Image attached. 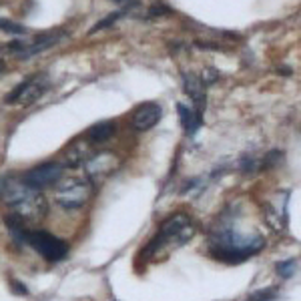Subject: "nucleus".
Segmentation results:
<instances>
[{"instance_id":"1","label":"nucleus","mask_w":301,"mask_h":301,"mask_svg":"<svg viewBox=\"0 0 301 301\" xmlns=\"http://www.w3.org/2000/svg\"><path fill=\"white\" fill-rule=\"evenodd\" d=\"M0 203L6 209V217L22 223L24 227L38 225L48 211L44 195L18 177H6L0 181Z\"/></svg>"},{"instance_id":"2","label":"nucleus","mask_w":301,"mask_h":301,"mask_svg":"<svg viewBox=\"0 0 301 301\" xmlns=\"http://www.w3.org/2000/svg\"><path fill=\"white\" fill-rule=\"evenodd\" d=\"M195 233L193 223L189 221V217L185 215H171L163 225L159 233L155 235V239L150 241L149 245H145V249L139 253V259L147 261L153 259L157 255V251L167 249V247H175V245H183L187 243Z\"/></svg>"},{"instance_id":"3","label":"nucleus","mask_w":301,"mask_h":301,"mask_svg":"<svg viewBox=\"0 0 301 301\" xmlns=\"http://www.w3.org/2000/svg\"><path fill=\"white\" fill-rule=\"evenodd\" d=\"M93 197V183L87 177H66L60 179L54 191V201L66 211L83 209Z\"/></svg>"},{"instance_id":"4","label":"nucleus","mask_w":301,"mask_h":301,"mask_svg":"<svg viewBox=\"0 0 301 301\" xmlns=\"http://www.w3.org/2000/svg\"><path fill=\"white\" fill-rule=\"evenodd\" d=\"M24 243H28L48 263H58L68 255V243L44 229H34V231L28 229Z\"/></svg>"},{"instance_id":"5","label":"nucleus","mask_w":301,"mask_h":301,"mask_svg":"<svg viewBox=\"0 0 301 301\" xmlns=\"http://www.w3.org/2000/svg\"><path fill=\"white\" fill-rule=\"evenodd\" d=\"M119 167H121V159L115 153H111V150H101V153H95L85 163V173L93 185H101L111 175H115L119 171Z\"/></svg>"},{"instance_id":"6","label":"nucleus","mask_w":301,"mask_h":301,"mask_svg":"<svg viewBox=\"0 0 301 301\" xmlns=\"http://www.w3.org/2000/svg\"><path fill=\"white\" fill-rule=\"evenodd\" d=\"M46 89H48V81L44 74H34V77L22 81L12 93H8L4 103L6 105H32L34 101L40 99V95Z\"/></svg>"},{"instance_id":"7","label":"nucleus","mask_w":301,"mask_h":301,"mask_svg":"<svg viewBox=\"0 0 301 301\" xmlns=\"http://www.w3.org/2000/svg\"><path fill=\"white\" fill-rule=\"evenodd\" d=\"M62 175H64V167L60 163H40V165L28 169L22 179H24L26 185L42 191L46 187L58 185L60 179H62Z\"/></svg>"},{"instance_id":"8","label":"nucleus","mask_w":301,"mask_h":301,"mask_svg":"<svg viewBox=\"0 0 301 301\" xmlns=\"http://www.w3.org/2000/svg\"><path fill=\"white\" fill-rule=\"evenodd\" d=\"M62 36H64L62 30H48V32L36 34L30 42H12L10 48L14 50V54H16L20 60H24V58H30V56H34V54H38V52H42V50L54 46L56 42L62 40Z\"/></svg>"},{"instance_id":"9","label":"nucleus","mask_w":301,"mask_h":301,"mask_svg":"<svg viewBox=\"0 0 301 301\" xmlns=\"http://www.w3.org/2000/svg\"><path fill=\"white\" fill-rule=\"evenodd\" d=\"M161 119V107L157 103H145L137 107L131 115V127L137 133H145L149 129H153Z\"/></svg>"},{"instance_id":"10","label":"nucleus","mask_w":301,"mask_h":301,"mask_svg":"<svg viewBox=\"0 0 301 301\" xmlns=\"http://www.w3.org/2000/svg\"><path fill=\"white\" fill-rule=\"evenodd\" d=\"M95 153L91 150V141H83V139H77L72 141L62 153V163L68 165V167H79V165H85Z\"/></svg>"},{"instance_id":"11","label":"nucleus","mask_w":301,"mask_h":301,"mask_svg":"<svg viewBox=\"0 0 301 301\" xmlns=\"http://www.w3.org/2000/svg\"><path fill=\"white\" fill-rule=\"evenodd\" d=\"M185 93L193 99V103L197 105V111L201 113V109L205 107V87L203 83L195 77V74H185Z\"/></svg>"},{"instance_id":"12","label":"nucleus","mask_w":301,"mask_h":301,"mask_svg":"<svg viewBox=\"0 0 301 301\" xmlns=\"http://www.w3.org/2000/svg\"><path fill=\"white\" fill-rule=\"evenodd\" d=\"M117 133V125L113 121H103V123H97L93 125L89 131H87V139L91 143H105L109 141L111 137H115Z\"/></svg>"},{"instance_id":"13","label":"nucleus","mask_w":301,"mask_h":301,"mask_svg":"<svg viewBox=\"0 0 301 301\" xmlns=\"http://www.w3.org/2000/svg\"><path fill=\"white\" fill-rule=\"evenodd\" d=\"M179 115H181V125L185 129L187 135H195L197 129L201 127V113L199 111H193V109H187L185 105H179L177 107Z\"/></svg>"},{"instance_id":"14","label":"nucleus","mask_w":301,"mask_h":301,"mask_svg":"<svg viewBox=\"0 0 301 301\" xmlns=\"http://www.w3.org/2000/svg\"><path fill=\"white\" fill-rule=\"evenodd\" d=\"M0 28H2L4 32H8V34H26V28L24 26H20V24H16V22H10V20H4V18H0Z\"/></svg>"},{"instance_id":"15","label":"nucleus","mask_w":301,"mask_h":301,"mask_svg":"<svg viewBox=\"0 0 301 301\" xmlns=\"http://www.w3.org/2000/svg\"><path fill=\"white\" fill-rule=\"evenodd\" d=\"M119 16H121V12H113L111 16H107V18H103V20H101V22H99L97 26H93V30H91V32H97V30H103V28H107V26H111V24H113V22H115V20H117Z\"/></svg>"},{"instance_id":"16","label":"nucleus","mask_w":301,"mask_h":301,"mask_svg":"<svg viewBox=\"0 0 301 301\" xmlns=\"http://www.w3.org/2000/svg\"><path fill=\"white\" fill-rule=\"evenodd\" d=\"M291 271H293V261H283V263H279L277 265V273L279 275H283V277H289L291 275Z\"/></svg>"},{"instance_id":"17","label":"nucleus","mask_w":301,"mask_h":301,"mask_svg":"<svg viewBox=\"0 0 301 301\" xmlns=\"http://www.w3.org/2000/svg\"><path fill=\"white\" fill-rule=\"evenodd\" d=\"M113 2H123V0H113Z\"/></svg>"}]
</instances>
